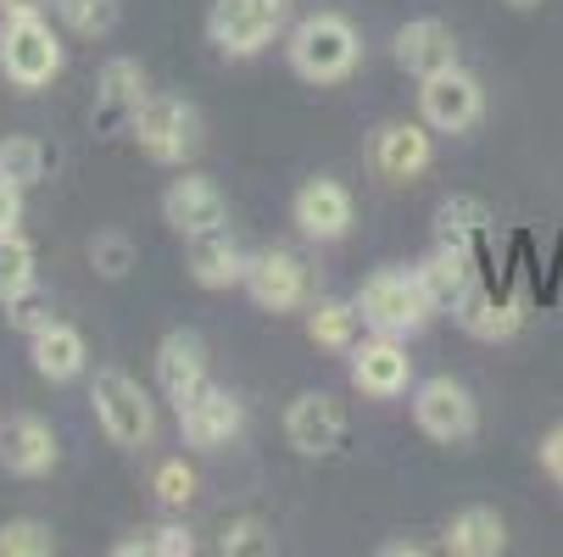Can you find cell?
I'll return each instance as SVG.
<instances>
[{
	"label": "cell",
	"instance_id": "cell-1",
	"mask_svg": "<svg viewBox=\"0 0 563 557\" xmlns=\"http://www.w3.org/2000/svg\"><path fill=\"white\" fill-rule=\"evenodd\" d=\"M290 67L307 78V85H341L352 78V67L363 62V40L341 12H312L290 29Z\"/></svg>",
	"mask_w": 563,
	"mask_h": 557
},
{
	"label": "cell",
	"instance_id": "cell-2",
	"mask_svg": "<svg viewBox=\"0 0 563 557\" xmlns=\"http://www.w3.org/2000/svg\"><path fill=\"white\" fill-rule=\"evenodd\" d=\"M357 312H363V324L379 330V335H419V330L430 324L435 301L424 296L419 268H413V274H408V268H379V274L363 279Z\"/></svg>",
	"mask_w": 563,
	"mask_h": 557
},
{
	"label": "cell",
	"instance_id": "cell-3",
	"mask_svg": "<svg viewBox=\"0 0 563 557\" xmlns=\"http://www.w3.org/2000/svg\"><path fill=\"white\" fill-rule=\"evenodd\" d=\"M134 145L163 168H185L190 156L201 151V112L179 96H145L134 112Z\"/></svg>",
	"mask_w": 563,
	"mask_h": 557
},
{
	"label": "cell",
	"instance_id": "cell-4",
	"mask_svg": "<svg viewBox=\"0 0 563 557\" xmlns=\"http://www.w3.org/2000/svg\"><path fill=\"white\" fill-rule=\"evenodd\" d=\"M90 402H96V424H101V435H107L112 446H123V452L151 446V435H156V408H151V396H145V385H140L134 374L101 368Z\"/></svg>",
	"mask_w": 563,
	"mask_h": 557
},
{
	"label": "cell",
	"instance_id": "cell-5",
	"mask_svg": "<svg viewBox=\"0 0 563 557\" xmlns=\"http://www.w3.org/2000/svg\"><path fill=\"white\" fill-rule=\"evenodd\" d=\"M0 73L18 90H45L62 73V40L45 23V12L29 18H0Z\"/></svg>",
	"mask_w": 563,
	"mask_h": 557
},
{
	"label": "cell",
	"instance_id": "cell-6",
	"mask_svg": "<svg viewBox=\"0 0 563 557\" xmlns=\"http://www.w3.org/2000/svg\"><path fill=\"white\" fill-rule=\"evenodd\" d=\"M290 23V0H212L207 40L223 56H257L268 51Z\"/></svg>",
	"mask_w": 563,
	"mask_h": 557
},
{
	"label": "cell",
	"instance_id": "cell-7",
	"mask_svg": "<svg viewBox=\"0 0 563 557\" xmlns=\"http://www.w3.org/2000/svg\"><path fill=\"white\" fill-rule=\"evenodd\" d=\"M413 424L441 446H463L479 430V408H474L468 385H457L452 374H435L413 390Z\"/></svg>",
	"mask_w": 563,
	"mask_h": 557
},
{
	"label": "cell",
	"instance_id": "cell-8",
	"mask_svg": "<svg viewBox=\"0 0 563 557\" xmlns=\"http://www.w3.org/2000/svg\"><path fill=\"white\" fill-rule=\"evenodd\" d=\"M419 112L435 134H463L479 123L486 112V96H479V78L463 67H441L430 78H419Z\"/></svg>",
	"mask_w": 563,
	"mask_h": 557
},
{
	"label": "cell",
	"instance_id": "cell-9",
	"mask_svg": "<svg viewBox=\"0 0 563 557\" xmlns=\"http://www.w3.org/2000/svg\"><path fill=\"white\" fill-rule=\"evenodd\" d=\"M346 430H352V419L330 390H301L285 413V441L301 457H335L346 446Z\"/></svg>",
	"mask_w": 563,
	"mask_h": 557
},
{
	"label": "cell",
	"instance_id": "cell-10",
	"mask_svg": "<svg viewBox=\"0 0 563 557\" xmlns=\"http://www.w3.org/2000/svg\"><path fill=\"white\" fill-rule=\"evenodd\" d=\"M240 430H246V408L234 402V396L223 390V385H196L185 402H179V435H185V446H196V452H218V446H229Z\"/></svg>",
	"mask_w": 563,
	"mask_h": 557
},
{
	"label": "cell",
	"instance_id": "cell-11",
	"mask_svg": "<svg viewBox=\"0 0 563 557\" xmlns=\"http://www.w3.org/2000/svg\"><path fill=\"white\" fill-rule=\"evenodd\" d=\"M352 385L368 396V402H396L401 390L413 385V357L401 346V335H363L352 352Z\"/></svg>",
	"mask_w": 563,
	"mask_h": 557
},
{
	"label": "cell",
	"instance_id": "cell-12",
	"mask_svg": "<svg viewBox=\"0 0 563 557\" xmlns=\"http://www.w3.org/2000/svg\"><path fill=\"white\" fill-rule=\"evenodd\" d=\"M246 290H252V301H257L263 312H296V307H307V296H312V274H307V263H301L296 252L268 246V252H257V257L246 263Z\"/></svg>",
	"mask_w": 563,
	"mask_h": 557
},
{
	"label": "cell",
	"instance_id": "cell-13",
	"mask_svg": "<svg viewBox=\"0 0 563 557\" xmlns=\"http://www.w3.org/2000/svg\"><path fill=\"white\" fill-rule=\"evenodd\" d=\"M145 67L129 62V56H112L96 78V107H90V123L96 134H129L134 129V112L145 101Z\"/></svg>",
	"mask_w": 563,
	"mask_h": 557
},
{
	"label": "cell",
	"instance_id": "cell-14",
	"mask_svg": "<svg viewBox=\"0 0 563 557\" xmlns=\"http://www.w3.org/2000/svg\"><path fill=\"white\" fill-rule=\"evenodd\" d=\"M62 446H56V430L40 419V413H18L0 424V468L12 474V480H45L56 468Z\"/></svg>",
	"mask_w": 563,
	"mask_h": 557
},
{
	"label": "cell",
	"instance_id": "cell-15",
	"mask_svg": "<svg viewBox=\"0 0 563 557\" xmlns=\"http://www.w3.org/2000/svg\"><path fill=\"white\" fill-rule=\"evenodd\" d=\"M452 318H457L474 341H514V335L525 330V307H519L514 296H503L497 279H474V285L457 296Z\"/></svg>",
	"mask_w": 563,
	"mask_h": 557
},
{
	"label": "cell",
	"instance_id": "cell-16",
	"mask_svg": "<svg viewBox=\"0 0 563 557\" xmlns=\"http://www.w3.org/2000/svg\"><path fill=\"white\" fill-rule=\"evenodd\" d=\"M374 156V174L401 185V179H419L430 163H435V140H430V123H385L368 145Z\"/></svg>",
	"mask_w": 563,
	"mask_h": 557
},
{
	"label": "cell",
	"instance_id": "cell-17",
	"mask_svg": "<svg viewBox=\"0 0 563 557\" xmlns=\"http://www.w3.org/2000/svg\"><path fill=\"white\" fill-rule=\"evenodd\" d=\"M290 218L307 241H341L352 229V190L335 179H307L290 201Z\"/></svg>",
	"mask_w": 563,
	"mask_h": 557
},
{
	"label": "cell",
	"instance_id": "cell-18",
	"mask_svg": "<svg viewBox=\"0 0 563 557\" xmlns=\"http://www.w3.org/2000/svg\"><path fill=\"white\" fill-rule=\"evenodd\" d=\"M163 218L190 241V234H201V229L229 223V201H223V190H218L212 179H201V174H179V179L163 190Z\"/></svg>",
	"mask_w": 563,
	"mask_h": 557
},
{
	"label": "cell",
	"instance_id": "cell-19",
	"mask_svg": "<svg viewBox=\"0 0 563 557\" xmlns=\"http://www.w3.org/2000/svg\"><path fill=\"white\" fill-rule=\"evenodd\" d=\"M185 263H190V279H196V285H207V290H229V285H246V263H252V257L240 252V241L229 234V223H218V229L190 234Z\"/></svg>",
	"mask_w": 563,
	"mask_h": 557
},
{
	"label": "cell",
	"instance_id": "cell-20",
	"mask_svg": "<svg viewBox=\"0 0 563 557\" xmlns=\"http://www.w3.org/2000/svg\"><path fill=\"white\" fill-rule=\"evenodd\" d=\"M396 67L413 73V78H430L441 67H457V34L441 23V18H413L396 29Z\"/></svg>",
	"mask_w": 563,
	"mask_h": 557
},
{
	"label": "cell",
	"instance_id": "cell-21",
	"mask_svg": "<svg viewBox=\"0 0 563 557\" xmlns=\"http://www.w3.org/2000/svg\"><path fill=\"white\" fill-rule=\"evenodd\" d=\"M207 379H212V374H207V346H201V335L168 330L163 346H156V385H163V396L179 408L185 396H190L196 385H207Z\"/></svg>",
	"mask_w": 563,
	"mask_h": 557
},
{
	"label": "cell",
	"instance_id": "cell-22",
	"mask_svg": "<svg viewBox=\"0 0 563 557\" xmlns=\"http://www.w3.org/2000/svg\"><path fill=\"white\" fill-rule=\"evenodd\" d=\"M435 241L468 246L474 263H479V279H492V268H486V252H492V207L479 201V196H446L435 207Z\"/></svg>",
	"mask_w": 563,
	"mask_h": 557
},
{
	"label": "cell",
	"instance_id": "cell-23",
	"mask_svg": "<svg viewBox=\"0 0 563 557\" xmlns=\"http://www.w3.org/2000/svg\"><path fill=\"white\" fill-rule=\"evenodd\" d=\"M474 279H479V263H474V252L457 246V241H435V252L419 263V285H424V296L435 301V312H441V307H457V296H463Z\"/></svg>",
	"mask_w": 563,
	"mask_h": 557
},
{
	"label": "cell",
	"instance_id": "cell-24",
	"mask_svg": "<svg viewBox=\"0 0 563 557\" xmlns=\"http://www.w3.org/2000/svg\"><path fill=\"white\" fill-rule=\"evenodd\" d=\"M29 357H34V374L40 379H51V385H67V379H78L85 374V363H90V346H85V335H78L73 324H45L40 335H29Z\"/></svg>",
	"mask_w": 563,
	"mask_h": 557
},
{
	"label": "cell",
	"instance_id": "cell-25",
	"mask_svg": "<svg viewBox=\"0 0 563 557\" xmlns=\"http://www.w3.org/2000/svg\"><path fill=\"white\" fill-rule=\"evenodd\" d=\"M452 557H497L503 546H508V524H503V513L497 508H463V513H452V524H446V541H441Z\"/></svg>",
	"mask_w": 563,
	"mask_h": 557
},
{
	"label": "cell",
	"instance_id": "cell-26",
	"mask_svg": "<svg viewBox=\"0 0 563 557\" xmlns=\"http://www.w3.org/2000/svg\"><path fill=\"white\" fill-rule=\"evenodd\" d=\"M307 335H312V346L352 357L357 341H363V312H357V301H312V307H307Z\"/></svg>",
	"mask_w": 563,
	"mask_h": 557
},
{
	"label": "cell",
	"instance_id": "cell-27",
	"mask_svg": "<svg viewBox=\"0 0 563 557\" xmlns=\"http://www.w3.org/2000/svg\"><path fill=\"white\" fill-rule=\"evenodd\" d=\"M34 274H40L34 246L23 241V229H7L0 234V307H7L12 296H23V290H34Z\"/></svg>",
	"mask_w": 563,
	"mask_h": 557
},
{
	"label": "cell",
	"instance_id": "cell-28",
	"mask_svg": "<svg viewBox=\"0 0 563 557\" xmlns=\"http://www.w3.org/2000/svg\"><path fill=\"white\" fill-rule=\"evenodd\" d=\"M0 174L29 190V185H40L51 174V151L34 134H7V140H0Z\"/></svg>",
	"mask_w": 563,
	"mask_h": 557
},
{
	"label": "cell",
	"instance_id": "cell-29",
	"mask_svg": "<svg viewBox=\"0 0 563 557\" xmlns=\"http://www.w3.org/2000/svg\"><path fill=\"white\" fill-rule=\"evenodd\" d=\"M51 7H56V18H62L78 40H101V34H112L118 18H123V0H51Z\"/></svg>",
	"mask_w": 563,
	"mask_h": 557
},
{
	"label": "cell",
	"instance_id": "cell-30",
	"mask_svg": "<svg viewBox=\"0 0 563 557\" xmlns=\"http://www.w3.org/2000/svg\"><path fill=\"white\" fill-rule=\"evenodd\" d=\"M190 552H196V535L185 524H156L140 541H123L118 546V557H190Z\"/></svg>",
	"mask_w": 563,
	"mask_h": 557
},
{
	"label": "cell",
	"instance_id": "cell-31",
	"mask_svg": "<svg viewBox=\"0 0 563 557\" xmlns=\"http://www.w3.org/2000/svg\"><path fill=\"white\" fill-rule=\"evenodd\" d=\"M56 535L40 519H7L0 524V557H51Z\"/></svg>",
	"mask_w": 563,
	"mask_h": 557
},
{
	"label": "cell",
	"instance_id": "cell-32",
	"mask_svg": "<svg viewBox=\"0 0 563 557\" xmlns=\"http://www.w3.org/2000/svg\"><path fill=\"white\" fill-rule=\"evenodd\" d=\"M151 491H156V502L163 508H190L196 502V468L185 463V457H168V463H156V474H151Z\"/></svg>",
	"mask_w": 563,
	"mask_h": 557
},
{
	"label": "cell",
	"instance_id": "cell-33",
	"mask_svg": "<svg viewBox=\"0 0 563 557\" xmlns=\"http://www.w3.org/2000/svg\"><path fill=\"white\" fill-rule=\"evenodd\" d=\"M90 263H96L101 279H123L134 268V241H129V234H118V229H107V234H96V241H90Z\"/></svg>",
	"mask_w": 563,
	"mask_h": 557
},
{
	"label": "cell",
	"instance_id": "cell-34",
	"mask_svg": "<svg viewBox=\"0 0 563 557\" xmlns=\"http://www.w3.org/2000/svg\"><path fill=\"white\" fill-rule=\"evenodd\" d=\"M218 552H223V557H234V552H274L268 524H263V519H229L223 535H218Z\"/></svg>",
	"mask_w": 563,
	"mask_h": 557
},
{
	"label": "cell",
	"instance_id": "cell-35",
	"mask_svg": "<svg viewBox=\"0 0 563 557\" xmlns=\"http://www.w3.org/2000/svg\"><path fill=\"white\" fill-rule=\"evenodd\" d=\"M7 318L23 330V335H40L45 324H56V307H51V296H40V290H23V296H12L7 301Z\"/></svg>",
	"mask_w": 563,
	"mask_h": 557
},
{
	"label": "cell",
	"instance_id": "cell-36",
	"mask_svg": "<svg viewBox=\"0 0 563 557\" xmlns=\"http://www.w3.org/2000/svg\"><path fill=\"white\" fill-rule=\"evenodd\" d=\"M23 223V185H12L7 174H0V234Z\"/></svg>",
	"mask_w": 563,
	"mask_h": 557
},
{
	"label": "cell",
	"instance_id": "cell-37",
	"mask_svg": "<svg viewBox=\"0 0 563 557\" xmlns=\"http://www.w3.org/2000/svg\"><path fill=\"white\" fill-rule=\"evenodd\" d=\"M541 468H547L552 486H563V424L547 430V441H541Z\"/></svg>",
	"mask_w": 563,
	"mask_h": 557
},
{
	"label": "cell",
	"instance_id": "cell-38",
	"mask_svg": "<svg viewBox=\"0 0 563 557\" xmlns=\"http://www.w3.org/2000/svg\"><path fill=\"white\" fill-rule=\"evenodd\" d=\"M51 0H0V18H29V12H45Z\"/></svg>",
	"mask_w": 563,
	"mask_h": 557
},
{
	"label": "cell",
	"instance_id": "cell-39",
	"mask_svg": "<svg viewBox=\"0 0 563 557\" xmlns=\"http://www.w3.org/2000/svg\"><path fill=\"white\" fill-rule=\"evenodd\" d=\"M424 546H413V541H396V546H385V557H419Z\"/></svg>",
	"mask_w": 563,
	"mask_h": 557
},
{
	"label": "cell",
	"instance_id": "cell-40",
	"mask_svg": "<svg viewBox=\"0 0 563 557\" xmlns=\"http://www.w3.org/2000/svg\"><path fill=\"white\" fill-rule=\"evenodd\" d=\"M508 7H514V12H530V7H541V0H508Z\"/></svg>",
	"mask_w": 563,
	"mask_h": 557
}]
</instances>
